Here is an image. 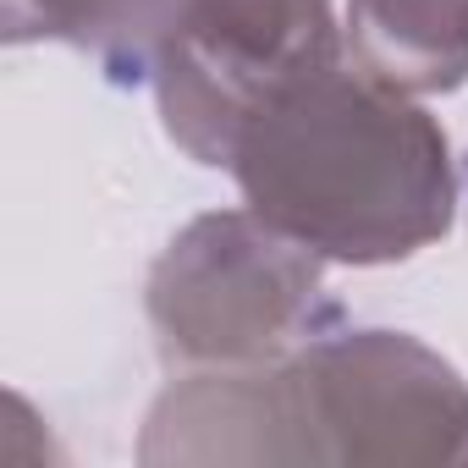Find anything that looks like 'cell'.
I'll return each instance as SVG.
<instances>
[{
  "label": "cell",
  "mask_w": 468,
  "mask_h": 468,
  "mask_svg": "<svg viewBox=\"0 0 468 468\" xmlns=\"http://www.w3.org/2000/svg\"><path fill=\"white\" fill-rule=\"evenodd\" d=\"M468 457V380L408 331H331L271 364L193 369L144 419L149 468Z\"/></svg>",
  "instance_id": "6da1fadb"
},
{
  "label": "cell",
  "mask_w": 468,
  "mask_h": 468,
  "mask_svg": "<svg viewBox=\"0 0 468 468\" xmlns=\"http://www.w3.org/2000/svg\"><path fill=\"white\" fill-rule=\"evenodd\" d=\"M243 204L325 265H397L457 215L452 144L402 89L347 50L271 89L226 154Z\"/></svg>",
  "instance_id": "7a4b0ae2"
},
{
  "label": "cell",
  "mask_w": 468,
  "mask_h": 468,
  "mask_svg": "<svg viewBox=\"0 0 468 468\" xmlns=\"http://www.w3.org/2000/svg\"><path fill=\"white\" fill-rule=\"evenodd\" d=\"M325 303V260L243 209L187 220L149 271V325L171 364L231 369L271 364L292 336L314 331Z\"/></svg>",
  "instance_id": "3957f363"
},
{
  "label": "cell",
  "mask_w": 468,
  "mask_h": 468,
  "mask_svg": "<svg viewBox=\"0 0 468 468\" xmlns=\"http://www.w3.org/2000/svg\"><path fill=\"white\" fill-rule=\"evenodd\" d=\"M342 50L336 0H176L149 67L160 127L193 165L226 171L243 116Z\"/></svg>",
  "instance_id": "277c9868"
},
{
  "label": "cell",
  "mask_w": 468,
  "mask_h": 468,
  "mask_svg": "<svg viewBox=\"0 0 468 468\" xmlns=\"http://www.w3.org/2000/svg\"><path fill=\"white\" fill-rule=\"evenodd\" d=\"M347 56L424 100L468 83V0H347Z\"/></svg>",
  "instance_id": "5b68a950"
},
{
  "label": "cell",
  "mask_w": 468,
  "mask_h": 468,
  "mask_svg": "<svg viewBox=\"0 0 468 468\" xmlns=\"http://www.w3.org/2000/svg\"><path fill=\"white\" fill-rule=\"evenodd\" d=\"M176 0H6V45L56 39L94 56L111 78L138 83L154 67Z\"/></svg>",
  "instance_id": "8992f818"
}]
</instances>
